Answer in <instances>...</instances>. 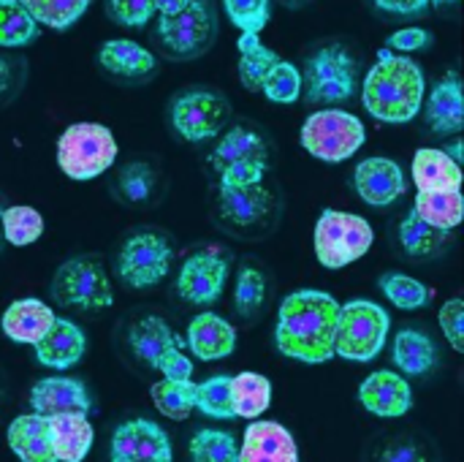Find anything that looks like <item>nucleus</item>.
Here are the masks:
<instances>
[{
  "label": "nucleus",
  "mask_w": 464,
  "mask_h": 462,
  "mask_svg": "<svg viewBox=\"0 0 464 462\" xmlns=\"http://www.w3.org/2000/svg\"><path fill=\"white\" fill-rule=\"evenodd\" d=\"M8 449L22 462H54L52 438H49V419L41 414H22L8 425L5 433Z\"/></svg>",
  "instance_id": "b1692460"
},
{
  "label": "nucleus",
  "mask_w": 464,
  "mask_h": 462,
  "mask_svg": "<svg viewBox=\"0 0 464 462\" xmlns=\"http://www.w3.org/2000/svg\"><path fill=\"white\" fill-rule=\"evenodd\" d=\"M424 95H427V79L421 65L383 46L362 84L364 109L381 123L400 125L419 117Z\"/></svg>",
  "instance_id": "f03ea898"
},
{
  "label": "nucleus",
  "mask_w": 464,
  "mask_h": 462,
  "mask_svg": "<svg viewBox=\"0 0 464 462\" xmlns=\"http://www.w3.org/2000/svg\"><path fill=\"white\" fill-rule=\"evenodd\" d=\"M440 327H443V335L446 340L451 343L454 351H464V302L459 297L449 300L443 308H440Z\"/></svg>",
  "instance_id": "49530a36"
},
{
  "label": "nucleus",
  "mask_w": 464,
  "mask_h": 462,
  "mask_svg": "<svg viewBox=\"0 0 464 462\" xmlns=\"http://www.w3.org/2000/svg\"><path fill=\"white\" fill-rule=\"evenodd\" d=\"M218 207L231 226L250 229L269 218L272 191L264 182H220Z\"/></svg>",
  "instance_id": "dca6fc26"
},
{
  "label": "nucleus",
  "mask_w": 464,
  "mask_h": 462,
  "mask_svg": "<svg viewBox=\"0 0 464 462\" xmlns=\"http://www.w3.org/2000/svg\"><path fill=\"white\" fill-rule=\"evenodd\" d=\"M152 406L174 422L188 419L196 411V384L193 378L188 381H174V378H163L150 389Z\"/></svg>",
  "instance_id": "72a5a7b5"
},
{
  "label": "nucleus",
  "mask_w": 464,
  "mask_h": 462,
  "mask_svg": "<svg viewBox=\"0 0 464 462\" xmlns=\"http://www.w3.org/2000/svg\"><path fill=\"white\" fill-rule=\"evenodd\" d=\"M449 242V231L430 226L427 221H421L413 210L402 218L400 223V245L408 256L424 259V256H435L446 248Z\"/></svg>",
  "instance_id": "473e14b6"
},
{
  "label": "nucleus",
  "mask_w": 464,
  "mask_h": 462,
  "mask_svg": "<svg viewBox=\"0 0 464 462\" xmlns=\"http://www.w3.org/2000/svg\"><path fill=\"white\" fill-rule=\"evenodd\" d=\"M359 403L383 419L405 417L413 408V389L402 373L394 370H378L367 376L359 387Z\"/></svg>",
  "instance_id": "f3484780"
},
{
  "label": "nucleus",
  "mask_w": 464,
  "mask_h": 462,
  "mask_svg": "<svg viewBox=\"0 0 464 462\" xmlns=\"http://www.w3.org/2000/svg\"><path fill=\"white\" fill-rule=\"evenodd\" d=\"M174 264V245L158 229L133 231L117 253V275L133 291L155 289Z\"/></svg>",
  "instance_id": "1a4fd4ad"
},
{
  "label": "nucleus",
  "mask_w": 464,
  "mask_h": 462,
  "mask_svg": "<svg viewBox=\"0 0 464 462\" xmlns=\"http://www.w3.org/2000/svg\"><path fill=\"white\" fill-rule=\"evenodd\" d=\"M188 449L196 462H239V444L226 430H198Z\"/></svg>",
  "instance_id": "a19ab883"
},
{
  "label": "nucleus",
  "mask_w": 464,
  "mask_h": 462,
  "mask_svg": "<svg viewBox=\"0 0 464 462\" xmlns=\"http://www.w3.org/2000/svg\"><path fill=\"white\" fill-rule=\"evenodd\" d=\"M266 300V278L258 267H250L245 264L239 270V278H237V289H234V308L242 319H253L261 305Z\"/></svg>",
  "instance_id": "79ce46f5"
},
{
  "label": "nucleus",
  "mask_w": 464,
  "mask_h": 462,
  "mask_svg": "<svg viewBox=\"0 0 464 462\" xmlns=\"http://www.w3.org/2000/svg\"><path fill=\"white\" fill-rule=\"evenodd\" d=\"M117 139L101 123H73L57 139V166L73 182L101 177L117 161Z\"/></svg>",
  "instance_id": "39448f33"
},
{
  "label": "nucleus",
  "mask_w": 464,
  "mask_h": 462,
  "mask_svg": "<svg viewBox=\"0 0 464 462\" xmlns=\"http://www.w3.org/2000/svg\"><path fill=\"white\" fill-rule=\"evenodd\" d=\"M111 462H171L174 449L169 433L152 419H128L111 433Z\"/></svg>",
  "instance_id": "4468645a"
},
{
  "label": "nucleus",
  "mask_w": 464,
  "mask_h": 462,
  "mask_svg": "<svg viewBox=\"0 0 464 462\" xmlns=\"http://www.w3.org/2000/svg\"><path fill=\"white\" fill-rule=\"evenodd\" d=\"M392 319L372 300H351L337 310L334 357L348 362H372L389 338Z\"/></svg>",
  "instance_id": "423d86ee"
},
{
  "label": "nucleus",
  "mask_w": 464,
  "mask_h": 462,
  "mask_svg": "<svg viewBox=\"0 0 464 462\" xmlns=\"http://www.w3.org/2000/svg\"><path fill=\"white\" fill-rule=\"evenodd\" d=\"M24 60L0 52V106L8 103L24 84Z\"/></svg>",
  "instance_id": "de8ad7c7"
},
{
  "label": "nucleus",
  "mask_w": 464,
  "mask_h": 462,
  "mask_svg": "<svg viewBox=\"0 0 464 462\" xmlns=\"http://www.w3.org/2000/svg\"><path fill=\"white\" fill-rule=\"evenodd\" d=\"M383 460H419V452L416 449H392V452H386L383 455Z\"/></svg>",
  "instance_id": "864d4df0"
},
{
  "label": "nucleus",
  "mask_w": 464,
  "mask_h": 462,
  "mask_svg": "<svg viewBox=\"0 0 464 462\" xmlns=\"http://www.w3.org/2000/svg\"><path fill=\"white\" fill-rule=\"evenodd\" d=\"M432 41H435V35L427 27H402L386 38V49L400 52V54L402 52H421V49H430Z\"/></svg>",
  "instance_id": "8fccbe9b"
},
{
  "label": "nucleus",
  "mask_w": 464,
  "mask_h": 462,
  "mask_svg": "<svg viewBox=\"0 0 464 462\" xmlns=\"http://www.w3.org/2000/svg\"><path fill=\"white\" fill-rule=\"evenodd\" d=\"M413 212L438 229H457L464 218L462 188L459 191H419L413 202Z\"/></svg>",
  "instance_id": "2f4dec72"
},
{
  "label": "nucleus",
  "mask_w": 464,
  "mask_h": 462,
  "mask_svg": "<svg viewBox=\"0 0 464 462\" xmlns=\"http://www.w3.org/2000/svg\"><path fill=\"white\" fill-rule=\"evenodd\" d=\"M237 49H239V82H242V87L250 93H261V84H264L266 74L275 68V63L280 60V54L272 46H266L258 33H242L237 41Z\"/></svg>",
  "instance_id": "c756f323"
},
{
  "label": "nucleus",
  "mask_w": 464,
  "mask_h": 462,
  "mask_svg": "<svg viewBox=\"0 0 464 462\" xmlns=\"http://www.w3.org/2000/svg\"><path fill=\"white\" fill-rule=\"evenodd\" d=\"M98 63L120 79H147L155 74L158 60L150 49H144L141 44L130 41V38H111L101 46L98 52Z\"/></svg>",
  "instance_id": "a878e982"
},
{
  "label": "nucleus",
  "mask_w": 464,
  "mask_h": 462,
  "mask_svg": "<svg viewBox=\"0 0 464 462\" xmlns=\"http://www.w3.org/2000/svg\"><path fill=\"white\" fill-rule=\"evenodd\" d=\"M196 411L209 419H237L231 406V376H209L196 384Z\"/></svg>",
  "instance_id": "58836bf2"
},
{
  "label": "nucleus",
  "mask_w": 464,
  "mask_h": 462,
  "mask_svg": "<svg viewBox=\"0 0 464 462\" xmlns=\"http://www.w3.org/2000/svg\"><path fill=\"white\" fill-rule=\"evenodd\" d=\"M446 152H449V155H451V158H454L457 163H462V142H459V139H457V142H454V144H451V147H449Z\"/></svg>",
  "instance_id": "5fc2aeb1"
},
{
  "label": "nucleus",
  "mask_w": 464,
  "mask_h": 462,
  "mask_svg": "<svg viewBox=\"0 0 464 462\" xmlns=\"http://www.w3.org/2000/svg\"><path fill=\"white\" fill-rule=\"evenodd\" d=\"M30 408L41 417H60V414H90L92 398L79 378L68 376H49L35 381L30 389Z\"/></svg>",
  "instance_id": "a211bd4d"
},
{
  "label": "nucleus",
  "mask_w": 464,
  "mask_h": 462,
  "mask_svg": "<svg viewBox=\"0 0 464 462\" xmlns=\"http://www.w3.org/2000/svg\"><path fill=\"white\" fill-rule=\"evenodd\" d=\"M155 370L163 376V378H174V381H188L193 378V362L190 357L182 351V340L177 338V346H171L155 365Z\"/></svg>",
  "instance_id": "09e8293b"
},
{
  "label": "nucleus",
  "mask_w": 464,
  "mask_h": 462,
  "mask_svg": "<svg viewBox=\"0 0 464 462\" xmlns=\"http://www.w3.org/2000/svg\"><path fill=\"white\" fill-rule=\"evenodd\" d=\"M188 349L201 362L226 359L237 349V329L223 316L204 310L188 327Z\"/></svg>",
  "instance_id": "5701e85b"
},
{
  "label": "nucleus",
  "mask_w": 464,
  "mask_h": 462,
  "mask_svg": "<svg viewBox=\"0 0 464 462\" xmlns=\"http://www.w3.org/2000/svg\"><path fill=\"white\" fill-rule=\"evenodd\" d=\"M0 215H3V204H0ZM3 245H5V240H3V229H0V251H3Z\"/></svg>",
  "instance_id": "4d7b16f0"
},
{
  "label": "nucleus",
  "mask_w": 464,
  "mask_h": 462,
  "mask_svg": "<svg viewBox=\"0 0 464 462\" xmlns=\"http://www.w3.org/2000/svg\"><path fill=\"white\" fill-rule=\"evenodd\" d=\"M353 188L370 207H389L405 196L408 182H405V172L397 161L372 155L356 166Z\"/></svg>",
  "instance_id": "2eb2a0df"
},
{
  "label": "nucleus",
  "mask_w": 464,
  "mask_h": 462,
  "mask_svg": "<svg viewBox=\"0 0 464 462\" xmlns=\"http://www.w3.org/2000/svg\"><path fill=\"white\" fill-rule=\"evenodd\" d=\"M378 286H381L383 297H386L394 308H400V310H419V308H427V302H430V297H432V291H430L421 280H416V278H411V275H405V272H383L381 280H378Z\"/></svg>",
  "instance_id": "4c0bfd02"
},
{
  "label": "nucleus",
  "mask_w": 464,
  "mask_h": 462,
  "mask_svg": "<svg viewBox=\"0 0 464 462\" xmlns=\"http://www.w3.org/2000/svg\"><path fill=\"white\" fill-rule=\"evenodd\" d=\"M223 8L239 33H261L272 16L269 0H223Z\"/></svg>",
  "instance_id": "c03bdc74"
},
{
  "label": "nucleus",
  "mask_w": 464,
  "mask_h": 462,
  "mask_svg": "<svg viewBox=\"0 0 464 462\" xmlns=\"http://www.w3.org/2000/svg\"><path fill=\"white\" fill-rule=\"evenodd\" d=\"M340 302L318 289L291 291L277 310L275 346L283 357L304 365L334 359V327Z\"/></svg>",
  "instance_id": "f257e3e1"
},
{
  "label": "nucleus",
  "mask_w": 464,
  "mask_h": 462,
  "mask_svg": "<svg viewBox=\"0 0 464 462\" xmlns=\"http://www.w3.org/2000/svg\"><path fill=\"white\" fill-rule=\"evenodd\" d=\"M52 324H54L52 305H46L44 300H35V297L14 300L0 319L3 335L22 346H35Z\"/></svg>",
  "instance_id": "4be33fe9"
},
{
  "label": "nucleus",
  "mask_w": 464,
  "mask_h": 462,
  "mask_svg": "<svg viewBox=\"0 0 464 462\" xmlns=\"http://www.w3.org/2000/svg\"><path fill=\"white\" fill-rule=\"evenodd\" d=\"M372 226L356 215V212H343V210H324L318 223H315V259L326 270H343L362 259L372 248Z\"/></svg>",
  "instance_id": "6e6552de"
},
{
  "label": "nucleus",
  "mask_w": 464,
  "mask_h": 462,
  "mask_svg": "<svg viewBox=\"0 0 464 462\" xmlns=\"http://www.w3.org/2000/svg\"><path fill=\"white\" fill-rule=\"evenodd\" d=\"M155 188H158V174L144 161L125 163L117 174V191L125 204H147Z\"/></svg>",
  "instance_id": "ea45409f"
},
{
  "label": "nucleus",
  "mask_w": 464,
  "mask_h": 462,
  "mask_svg": "<svg viewBox=\"0 0 464 462\" xmlns=\"http://www.w3.org/2000/svg\"><path fill=\"white\" fill-rule=\"evenodd\" d=\"M33 349H35L38 365H44L49 370H68L82 362V357L87 351V335L71 319L54 316V324L46 329V335Z\"/></svg>",
  "instance_id": "aec40b11"
},
{
  "label": "nucleus",
  "mask_w": 464,
  "mask_h": 462,
  "mask_svg": "<svg viewBox=\"0 0 464 462\" xmlns=\"http://www.w3.org/2000/svg\"><path fill=\"white\" fill-rule=\"evenodd\" d=\"M392 359L402 376H427L438 365V346L427 332L400 329L394 338Z\"/></svg>",
  "instance_id": "c85d7f7f"
},
{
  "label": "nucleus",
  "mask_w": 464,
  "mask_h": 462,
  "mask_svg": "<svg viewBox=\"0 0 464 462\" xmlns=\"http://www.w3.org/2000/svg\"><path fill=\"white\" fill-rule=\"evenodd\" d=\"M378 8L389 14H402V16H419L430 8V0H375Z\"/></svg>",
  "instance_id": "3c124183"
},
{
  "label": "nucleus",
  "mask_w": 464,
  "mask_h": 462,
  "mask_svg": "<svg viewBox=\"0 0 464 462\" xmlns=\"http://www.w3.org/2000/svg\"><path fill=\"white\" fill-rule=\"evenodd\" d=\"M430 3H435V5H454V3H459V0H430Z\"/></svg>",
  "instance_id": "6e6d98bb"
},
{
  "label": "nucleus",
  "mask_w": 464,
  "mask_h": 462,
  "mask_svg": "<svg viewBox=\"0 0 464 462\" xmlns=\"http://www.w3.org/2000/svg\"><path fill=\"white\" fill-rule=\"evenodd\" d=\"M106 14L122 27H144L155 16V0H106Z\"/></svg>",
  "instance_id": "a18cd8bd"
},
{
  "label": "nucleus",
  "mask_w": 464,
  "mask_h": 462,
  "mask_svg": "<svg viewBox=\"0 0 464 462\" xmlns=\"http://www.w3.org/2000/svg\"><path fill=\"white\" fill-rule=\"evenodd\" d=\"M188 3H190V0H155V14H160V16H174V14H179Z\"/></svg>",
  "instance_id": "603ef678"
},
{
  "label": "nucleus",
  "mask_w": 464,
  "mask_h": 462,
  "mask_svg": "<svg viewBox=\"0 0 464 462\" xmlns=\"http://www.w3.org/2000/svg\"><path fill=\"white\" fill-rule=\"evenodd\" d=\"M413 182L419 191H459L462 163H457L446 150L424 147L413 158Z\"/></svg>",
  "instance_id": "bb28decb"
},
{
  "label": "nucleus",
  "mask_w": 464,
  "mask_h": 462,
  "mask_svg": "<svg viewBox=\"0 0 464 462\" xmlns=\"http://www.w3.org/2000/svg\"><path fill=\"white\" fill-rule=\"evenodd\" d=\"M302 74V95L310 106H337L356 95L359 60L343 44H324L307 60Z\"/></svg>",
  "instance_id": "7ed1b4c3"
},
{
  "label": "nucleus",
  "mask_w": 464,
  "mask_h": 462,
  "mask_svg": "<svg viewBox=\"0 0 464 462\" xmlns=\"http://www.w3.org/2000/svg\"><path fill=\"white\" fill-rule=\"evenodd\" d=\"M19 3L38 25L60 33L73 27L90 8V0H19Z\"/></svg>",
  "instance_id": "c9c22d12"
},
{
  "label": "nucleus",
  "mask_w": 464,
  "mask_h": 462,
  "mask_svg": "<svg viewBox=\"0 0 464 462\" xmlns=\"http://www.w3.org/2000/svg\"><path fill=\"white\" fill-rule=\"evenodd\" d=\"M299 447L280 422L250 419L239 444V462H296Z\"/></svg>",
  "instance_id": "6ab92c4d"
},
{
  "label": "nucleus",
  "mask_w": 464,
  "mask_h": 462,
  "mask_svg": "<svg viewBox=\"0 0 464 462\" xmlns=\"http://www.w3.org/2000/svg\"><path fill=\"white\" fill-rule=\"evenodd\" d=\"M261 93L275 101V103H294L302 95V74L294 63L288 60H277L275 68L266 74Z\"/></svg>",
  "instance_id": "37998d69"
},
{
  "label": "nucleus",
  "mask_w": 464,
  "mask_h": 462,
  "mask_svg": "<svg viewBox=\"0 0 464 462\" xmlns=\"http://www.w3.org/2000/svg\"><path fill=\"white\" fill-rule=\"evenodd\" d=\"M0 229H3V240L14 248H27L33 242H38V237L44 234V218L38 210L16 204V207H3L0 215Z\"/></svg>",
  "instance_id": "e433bc0d"
},
{
  "label": "nucleus",
  "mask_w": 464,
  "mask_h": 462,
  "mask_svg": "<svg viewBox=\"0 0 464 462\" xmlns=\"http://www.w3.org/2000/svg\"><path fill=\"white\" fill-rule=\"evenodd\" d=\"M54 305L73 313H101L111 308L114 289L98 256H73L63 261L49 283Z\"/></svg>",
  "instance_id": "20e7f679"
},
{
  "label": "nucleus",
  "mask_w": 464,
  "mask_h": 462,
  "mask_svg": "<svg viewBox=\"0 0 464 462\" xmlns=\"http://www.w3.org/2000/svg\"><path fill=\"white\" fill-rule=\"evenodd\" d=\"M220 182H264L269 169V144L253 128L226 131L209 158Z\"/></svg>",
  "instance_id": "9b49d317"
},
{
  "label": "nucleus",
  "mask_w": 464,
  "mask_h": 462,
  "mask_svg": "<svg viewBox=\"0 0 464 462\" xmlns=\"http://www.w3.org/2000/svg\"><path fill=\"white\" fill-rule=\"evenodd\" d=\"M231 117V101L212 87H188L174 95L169 106V120L182 142L201 144L226 128Z\"/></svg>",
  "instance_id": "9d476101"
},
{
  "label": "nucleus",
  "mask_w": 464,
  "mask_h": 462,
  "mask_svg": "<svg viewBox=\"0 0 464 462\" xmlns=\"http://www.w3.org/2000/svg\"><path fill=\"white\" fill-rule=\"evenodd\" d=\"M49 419V438L54 462H82L87 457L95 430L87 419V414H60L46 417Z\"/></svg>",
  "instance_id": "393cba45"
},
{
  "label": "nucleus",
  "mask_w": 464,
  "mask_h": 462,
  "mask_svg": "<svg viewBox=\"0 0 464 462\" xmlns=\"http://www.w3.org/2000/svg\"><path fill=\"white\" fill-rule=\"evenodd\" d=\"M424 106L427 125L432 128L435 136H457L464 128V93L459 71H449L435 90L430 93Z\"/></svg>",
  "instance_id": "412c9836"
},
{
  "label": "nucleus",
  "mask_w": 464,
  "mask_h": 462,
  "mask_svg": "<svg viewBox=\"0 0 464 462\" xmlns=\"http://www.w3.org/2000/svg\"><path fill=\"white\" fill-rule=\"evenodd\" d=\"M231 406L237 419H258L272 406V381L250 370L231 376Z\"/></svg>",
  "instance_id": "7c9ffc66"
},
{
  "label": "nucleus",
  "mask_w": 464,
  "mask_h": 462,
  "mask_svg": "<svg viewBox=\"0 0 464 462\" xmlns=\"http://www.w3.org/2000/svg\"><path fill=\"white\" fill-rule=\"evenodd\" d=\"M38 22L19 0H0V49H19L38 38Z\"/></svg>",
  "instance_id": "f704fd0d"
},
{
  "label": "nucleus",
  "mask_w": 464,
  "mask_h": 462,
  "mask_svg": "<svg viewBox=\"0 0 464 462\" xmlns=\"http://www.w3.org/2000/svg\"><path fill=\"white\" fill-rule=\"evenodd\" d=\"M299 142L313 158L343 163L362 150L367 142V128L356 114L345 109H318L304 120Z\"/></svg>",
  "instance_id": "0eeeda50"
},
{
  "label": "nucleus",
  "mask_w": 464,
  "mask_h": 462,
  "mask_svg": "<svg viewBox=\"0 0 464 462\" xmlns=\"http://www.w3.org/2000/svg\"><path fill=\"white\" fill-rule=\"evenodd\" d=\"M228 270V256L220 248H204L182 261L177 275V294L188 305L209 308L223 297Z\"/></svg>",
  "instance_id": "ddd939ff"
},
{
  "label": "nucleus",
  "mask_w": 464,
  "mask_h": 462,
  "mask_svg": "<svg viewBox=\"0 0 464 462\" xmlns=\"http://www.w3.org/2000/svg\"><path fill=\"white\" fill-rule=\"evenodd\" d=\"M158 38L171 57H198L218 38V8L212 0H190L179 14L160 16Z\"/></svg>",
  "instance_id": "f8f14e48"
},
{
  "label": "nucleus",
  "mask_w": 464,
  "mask_h": 462,
  "mask_svg": "<svg viewBox=\"0 0 464 462\" xmlns=\"http://www.w3.org/2000/svg\"><path fill=\"white\" fill-rule=\"evenodd\" d=\"M177 346V335L171 332V327L160 319V316H144L139 319L130 332H128V349L133 351V357L139 362H144L150 370H155L158 359Z\"/></svg>",
  "instance_id": "cd10ccee"
}]
</instances>
